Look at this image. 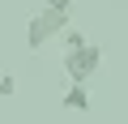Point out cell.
<instances>
[{
	"label": "cell",
	"mask_w": 128,
	"mask_h": 124,
	"mask_svg": "<svg viewBox=\"0 0 128 124\" xmlns=\"http://www.w3.org/2000/svg\"><path fill=\"white\" fill-rule=\"evenodd\" d=\"M102 64V47L98 43H81V47H68L64 51V73H68L73 86H86Z\"/></svg>",
	"instance_id": "6da1fadb"
},
{
	"label": "cell",
	"mask_w": 128,
	"mask_h": 124,
	"mask_svg": "<svg viewBox=\"0 0 128 124\" xmlns=\"http://www.w3.org/2000/svg\"><path fill=\"white\" fill-rule=\"evenodd\" d=\"M64 30H68V13L43 9V13H34V17L26 22V47L38 51V47H47V39H56V34H64Z\"/></svg>",
	"instance_id": "7a4b0ae2"
},
{
	"label": "cell",
	"mask_w": 128,
	"mask_h": 124,
	"mask_svg": "<svg viewBox=\"0 0 128 124\" xmlns=\"http://www.w3.org/2000/svg\"><path fill=\"white\" fill-rule=\"evenodd\" d=\"M90 103H94L90 98V86H73V81H68V90H64V98H60L64 111H90Z\"/></svg>",
	"instance_id": "3957f363"
},
{
	"label": "cell",
	"mask_w": 128,
	"mask_h": 124,
	"mask_svg": "<svg viewBox=\"0 0 128 124\" xmlns=\"http://www.w3.org/2000/svg\"><path fill=\"white\" fill-rule=\"evenodd\" d=\"M0 94H4V98H13V94H17V77L0 73Z\"/></svg>",
	"instance_id": "277c9868"
},
{
	"label": "cell",
	"mask_w": 128,
	"mask_h": 124,
	"mask_svg": "<svg viewBox=\"0 0 128 124\" xmlns=\"http://www.w3.org/2000/svg\"><path fill=\"white\" fill-rule=\"evenodd\" d=\"M81 43H86L81 30H64V51H68V47H81Z\"/></svg>",
	"instance_id": "5b68a950"
},
{
	"label": "cell",
	"mask_w": 128,
	"mask_h": 124,
	"mask_svg": "<svg viewBox=\"0 0 128 124\" xmlns=\"http://www.w3.org/2000/svg\"><path fill=\"white\" fill-rule=\"evenodd\" d=\"M47 9H51V13H68V9H73V0H47Z\"/></svg>",
	"instance_id": "8992f818"
}]
</instances>
